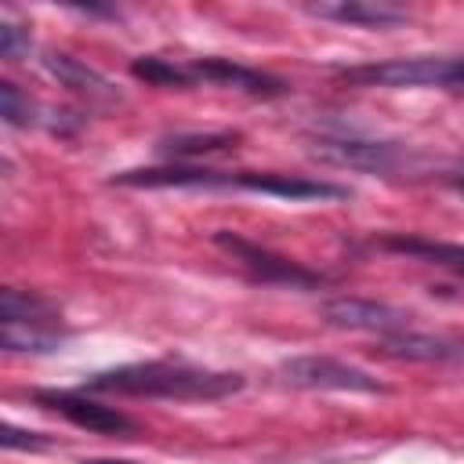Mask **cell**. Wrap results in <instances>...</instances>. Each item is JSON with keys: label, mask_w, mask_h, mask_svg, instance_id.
<instances>
[{"label": "cell", "mask_w": 464, "mask_h": 464, "mask_svg": "<svg viewBox=\"0 0 464 464\" xmlns=\"http://www.w3.org/2000/svg\"><path fill=\"white\" fill-rule=\"evenodd\" d=\"M80 464H130V460H116V457H87Z\"/></svg>", "instance_id": "20"}, {"label": "cell", "mask_w": 464, "mask_h": 464, "mask_svg": "<svg viewBox=\"0 0 464 464\" xmlns=\"http://www.w3.org/2000/svg\"><path fill=\"white\" fill-rule=\"evenodd\" d=\"M33 402L51 410V413H62L65 420H72L76 428H87L94 435H130L134 431V420L127 413H120L116 406H105L98 399H91L87 392H69V388H36L33 392Z\"/></svg>", "instance_id": "8"}, {"label": "cell", "mask_w": 464, "mask_h": 464, "mask_svg": "<svg viewBox=\"0 0 464 464\" xmlns=\"http://www.w3.org/2000/svg\"><path fill=\"white\" fill-rule=\"evenodd\" d=\"M446 181H450V188H457L464 196V174H446Z\"/></svg>", "instance_id": "21"}, {"label": "cell", "mask_w": 464, "mask_h": 464, "mask_svg": "<svg viewBox=\"0 0 464 464\" xmlns=\"http://www.w3.org/2000/svg\"><path fill=\"white\" fill-rule=\"evenodd\" d=\"M279 377L290 388H304V392H388L373 373L341 362L334 355H290L279 362Z\"/></svg>", "instance_id": "6"}, {"label": "cell", "mask_w": 464, "mask_h": 464, "mask_svg": "<svg viewBox=\"0 0 464 464\" xmlns=\"http://www.w3.org/2000/svg\"><path fill=\"white\" fill-rule=\"evenodd\" d=\"M319 315L330 323V326H341V330H366V334H377V337H388L395 330H406L410 326V315L388 301H373V297H330L319 304Z\"/></svg>", "instance_id": "10"}, {"label": "cell", "mask_w": 464, "mask_h": 464, "mask_svg": "<svg viewBox=\"0 0 464 464\" xmlns=\"http://www.w3.org/2000/svg\"><path fill=\"white\" fill-rule=\"evenodd\" d=\"M373 246L377 250H388V254H402V257L424 261V265H439V268H450V272L464 276V243H446V239H428V236H406V232H384V236H373Z\"/></svg>", "instance_id": "12"}, {"label": "cell", "mask_w": 464, "mask_h": 464, "mask_svg": "<svg viewBox=\"0 0 464 464\" xmlns=\"http://www.w3.org/2000/svg\"><path fill=\"white\" fill-rule=\"evenodd\" d=\"M214 243L225 254H232L246 268V276L257 279V283L290 286V290H319L326 283V276H319V272H312V268H304V265H297V261H290V257H283V254H276V250L246 239V236H236V232L218 228L214 232Z\"/></svg>", "instance_id": "5"}, {"label": "cell", "mask_w": 464, "mask_h": 464, "mask_svg": "<svg viewBox=\"0 0 464 464\" xmlns=\"http://www.w3.org/2000/svg\"><path fill=\"white\" fill-rule=\"evenodd\" d=\"M312 156L352 167V170H370V174H392L410 163V152L395 141H377L362 134H315L312 138Z\"/></svg>", "instance_id": "7"}, {"label": "cell", "mask_w": 464, "mask_h": 464, "mask_svg": "<svg viewBox=\"0 0 464 464\" xmlns=\"http://www.w3.org/2000/svg\"><path fill=\"white\" fill-rule=\"evenodd\" d=\"M304 11L315 18L359 25V29H392V25H402L410 18L406 7H395L384 0H319V4H308Z\"/></svg>", "instance_id": "11"}, {"label": "cell", "mask_w": 464, "mask_h": 464, "mask_svg": "<svg viewBox=\"0 0 464 464\" xmlns=\"http://www.w3.org/2000/svg\"><path fill=\"white\" fill-rule=\"evenodd\" d=\"M62 341L65 330L47 297L14 286L0 294V344L7 352H54Z\"/></svg>", "instance_id": "4"}, {"label": "cell", "mask_w": 464, "mask_h": 464, "mask_svg": "<svg viewBox=\"0 0 464 464\" xmlns=\"http://www.w3.org/2000/svg\"><path fill=\"white\" fill-rule=\"evenodd\" d=\"M243 377L228 370H207L170 359H149V362H127L102 373H91L80 392H102V395H134V399H174V402H214L225 395L243 392Z\"/></svg>", "instance_id": "2"}, {"label": "cell", "mask_w": 464, "mask_h": 464, "mask_svg": "<svg viewBox=\"0 0 464 464\" xmlns=\"http://www.w3.org/2000/svg\"><path fill=\"white\" fill-rule=\"evenodd\" d=\"M334 76L352 87H439L464 94V58L457 54H420V58H384L362 65H334Z\"/></svg>", "instance_id": "3"}, {"label": "cell", "mask_w": 464, "mask_h": 464, "mask_svg": "<svg viewBox=\"0 0 464 464\" xmlns=\"http://www.w3.org/2000/svg\"><path fill=\"white\" fill-rule=\"evenodd\" d=\"M381 352L392 359H406V362H446L460 355V344L446 341V337H431V334H417V330H395L388 337H381Z\"/></svg>", "instance_id": "14"}, {"label": "cell", "mask_w": 464, "mask_h": 464, "mask_svg": "<svg viewBox=\"0 0 464 464\" xmlns=\"http://www.w3.org/2000/svg\"><path fill=\"white\" fill-rule=\"evenodd\" d=\"M188 76H192V87L199 83H214V87H228V91H239V94H250V98H279L290 91L286 80L272 76V72H261V69H250L243 62H232V58H221V54H210V58H192L185 62Z\"/></svg>", "instance_id": "9"}, {"label": "cell", "mask_w": 464, "mask_h": 464, "mask_svg": "<svg viewBox=\"0 0 464 464\" xmlns=\"http://www.w3.org/2000/svg\"><path fill=\"white\" fill-rule=\"evenodd\" d=\"M29 47H33V40H29V33L22 29V25H14V22H0V54L7 58V62H22L25 54H29Z\"/></svg>", "instance_id": "18"}, {"label": "cell", "mask_w": 464, "mask_h": 464, "mask_svg": "<svg viewBox=\"0 0 464 464\" xmlns=\"http://www.w3.org/2000/svg\"><path fill=\"white\" fill-rule=\"evenodd\" d=\"M123 188H207V192H254L272 199H348L344 185L323 181V178H301V174H276V170H214L196 163H167V167H138L120 170L109 178Z\"/></svg>", "instance_id": "1"}, {"label": "cell", "mask_w": 464, "mask_h": 464, "mask_svg": "<svg viewBox=\"0 0 464 464\" xmlns=\"http://www.w3.org/2000/svg\"><path fill=\"white\" fill-rule=\"evenodd\" d=\"M130 72H134L138 80L152 83V87H170V91H174V87H178V91L192 87L188 69L178 65V62H167V58H160V54H141V58H134V62H130Z\"/></svg>", "instance_id": "16"}, {"label": "cell", "mask_w": 464, "mask_h": 464, "mask_svg": "<svg viewBox=\"0 0 464 464\" xmlns=\"http://www.w3.org/2000/svg\"><path fill=\"white\" fill-rule=\"evenodd\" d=\"M33 112H36V109H33L29 94H22L11 80H4V83H0V116H4V123H7V127H29V123H36Z\"/></svg>", "instance_id": "17"}, {"label": "cell", "mask_w": 464, "mask_h": 464, "mask_svg": "<svg viewBox=\"0 0 464 464\" xmlns=\"http://www.w3.org/2000/svg\"><path fill=\"white\" fill-rule=\"evenodd\" d=\"M239 141V130H181V134H167L160 138V152L170 160H196V156H210V152H225Z\"/></svg>", "instance_id": "15"}, {"label": "cell", "mask_w": 464, "mask_h": 464, "mask_svg": "<svg viewBox=\"0 0 464 464\" xmlns=\"http://www.w3.org/2000/svg\"><path fill=\"white\" fill-rule=\"evenodd\" d=\"M44 65H47V72H51L62 87H69L72 94H80V98H87V102H120L116 83H112L109 76H102L98 69H91L87 62L72 58V54L51 51V54L44 58Z\"/></svg>", "instance_id": "13"}, {"label": "cell", "mask_w": 464, "mask_h": 464, "mask_svg": "<svg viewBox=\"0 0 464 464\" xmlns=\"http://www.w3.org/2000/svg\"><path fill=\"white\" fill-rule=\"evenodd\" d=\"M0 442H4V450H33V453L51 446V439H47L44 431H25V428H18V424H4Z\"/></svg>", "instance_id": "19"}]
</instances>
